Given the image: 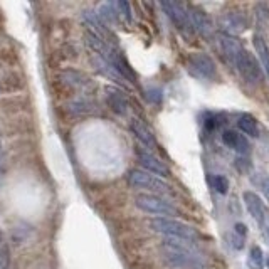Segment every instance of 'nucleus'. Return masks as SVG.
Returning <instances> with one entry per match:
<instances>
[{
  "label": "nucleus",
  "instance_id": "1",
  "mask_svg": "<svg viewBox=\"0 0 269 269\" xmlns=\"http://www.w3.org/2000/svg\"><path fill=\"white\" fill-rule=\"evenodd\" d=\"M150 229L165 237H172V239H185L197 242L198 234L193 227L187 226V224L180 222V220L169 219V217H157L150 220Z\"/></svg>",
  "mask_w": 269,
  "mask_h": 269
},
{
  "label": "nucleus",
  "instance_id": "2",
  "mask_svg": "<svg viewBox=\"0 0 269 269\" xmlns=\"http://www.w3.org/2000/svg\"><path fill=\"white\" fill-rule=\"evenodd\" d=\"M128 183L135 188L150 190L153 195H174V190H172L169 183H165L163 180L157 179L155 175L143 170H131L128 174Z\"/></svg>",
  "mask_w": 269,
  "mask_h": 269
},
{
  "label": "nucleus",
  "instance_id": "3",
  "mask_svg": "<svg viewBox=\"0 0 269 269\" xmlns=\"http://www.w3.org/2000/svg\"><path fill=\"white\" fill-rule=\"evenodd\" d=\"M236 69L237 73L241 74V78L244 79L246 85L253 88H258L263 85V69L258 61H256V57L251 54L248 49L242 51L239 61H237L236 64Z\"/></svg>",
  "mask_w": 269,
  "mask_h": 269
},
{
  "label": "nucleus",
  "instance_id": "4",
  "mask_svg": "<svg viewBox=\"0 0 269 269\" xmlns=\"http://www.w3.org/2000/svg\"><path fill=\"white\" fill-rule=\"evenodd\" d=\"M135 205L140 210L157 215H177V209L167 202L165 198L153 195V193H140L135 198Z\"/></svg>",
  "mask_w": 269,
  "mask_h": 269
},
{
  "label": "nucleus",
  "instance_id": "5",
  "mask_svg": "<svg viewBox=\"0 0 269 269\" xmlns=\"http://www.w3.org/2000/svg\"><path fill=\"white\" fill-rule=\"evenodd\" d=\"M160 5L180 32L185 34V36H190V34L195 32L190 20V15H188V8H185L182 3L167 0V2H162Z\"/></svg>",
  "mask_w": 269,
  "mask_h": 269
},
{
  "label": "nucleus",
  "instance_id": "6",
  "mask_svg": "<svg viewBox=\"0 0 269 269\" xmlns=\"http://www.w3.org/2000/svg\"><path fill=\"white\" fill-rule=\"evenodd\" d=\"M190 73L200 79H215L217 76V68L212 57L204 54V52H195L190 57Z\"/></svg>",
  "mask_w": 269,
  "mask_h": 269
},
{
  "label": "nucleus",
  "instance_id": "7",
  "mask_svg": "<svg viewBox=\"0 0 269 269\" xmlns=\"http://www.w3.org/2000/svg\"><path fill=\"white\" fill-rule=\"evenodd\" d=\"M219 25L226 36H237L248 29V19L241 12H226L219 19Z\"/></svg>",
  "mask_w": 269,
  "mask_h": 269
},
{
  "label": "nucleus",
  "instance_id": "8",
  "mask_svg": "<svg viewBox=\"0 0 269 269\" xmlns=\"http://www.w3.org/2000/svg\"><path fill=\"white\" fill-rule=\"evenodd\" d=\"M188 15H190L193 30L198 32L204 37H212L214 36V24L210 20V17L205 14L202 8L198 7H188Z\"/></svg>",
  "mask_w": 269,
  "mask_h": 269
},
{
  "label": "nucleus",
  "instance_id": "9",
  "mask_svg": "<svg viewBox=\"0 0 269 269\" xmlns=\"http://www.w3.org/2000/svg\"><path fill=\"white\" fill-rule=\"evenodd\" d=\"M222 143L229 147L234 152H237L239 155H248L251 150V143L249 140L246 138L244 135L239 133L236 130H226L222 133Z\"/></svg>",
  "mask_w": 269,
  "mask_h": 269
},
{
  "label": "nucleus",
  "instance_id": "10",
  "mask_svg": "<svg viewBox=\"0 0 269 269\" xmlns=\"http://www.w3.org/2000/svg\"><path fill=\"white\" fill-rule=\"evenodd\" d=\"M138 162L143 169H147L148 174H157V175H163V177H169L170 170L169 167L165 165V162H162L160 158H157L152 153L147 152H138Z\"/></svg>",
  "mask_w": 269,
  "mask_h": 269
},
{
  "label": "nucleus",
  "instance_id": "11",
  "mask_svg": "<svg viewBox=\"0 0 269 269\" xmlns=\"http://www.w3.org/2000/svg\"><path fill=\"white\" fill-rule=\"evenodd\" d=\"M220 47H222V52H224V56H226V59L236 68L237 61H239L242 51H244L242 44L237 41L236 37L222 34V36H220Z\"/></svg>",
  "mask_w": 269,
  "mask_h": 269
},
{
  "label": "nucleus",
  "instance_id": "12",
  "mask_svg": "<svg viewBox=\"0 0 269 269\" xmlns=\"http://www.w3.org/2000/svg\"><path fill=\"white\" fill-rule=\"evenodd\" d=\"M242 198H244V204L248 207L249 214L253 215V219L258 224H261V220L264 219V215L268 212V207L263 202V198L254 192H244Z\"/></svg>",
  "mask_w": 269,
  "mask_h": 269
},
{
  "label": "nucleus",
  "instance_id": "13",
  "mask_svg": "<svg viewBox=\"0 0 269 269\" xmlns=\"http://www.w3.org/2000/svg\"><path fill=\"white\" fill-rule=\"evenodd\" d=\"M130 130H131V133L136 136V140H140V142H142L145 147L157 148L155 136H153L152 131H150L148 128L145 126L140 120H131V121H130Z\"/></svg>",
  "mask_w": 269,
  "mask_h": 269
},
{
  "label": "nucleus",
  "instance_id": "14",
  "mask_svg": "<svg viewBox=\"0 0 269 269\" xmlns=\"http://www.w3.org/2000/svg\"><path fill=\"white\" fill-rule=\"evenodd\" d=\"M106 98L109 108L116 114H126L128 111V99L120 90L116 88H106Z\"/></svg>",
  "mask_w": 269,
  "mask_h": 269
},
{
  "label": "nucleus",
  "instance_id": "15",
  "mask_svg": "<svg viewBox=\"0 0 269 269\" xmlns=\"http://www.w3.org/2000/svg\"><path fill=\"white\" fill-rule=\"evenodd\" d=\"M237 126H239V130L242 131L244 135L248 136H259V128H258V121H256V118L253 114L246 113V114H241L239 120H237Z\"/></svg>",
  "mask_w": 269,
  "mask_h": 269
},
{
  "label": "nucleus",
  "instance_id": "16",
  "mask_svg": "<svg viewBox=\"0 0 269 269\" xmlns=\"http://www.w3.org/2000/svg\"><path fill=\"white\" fill-rule=\"evenodd\" d=\"M254 47L259 54V59H261V63H263L264 73H266L269 78V47L266 46V42H264V39L261 36H254Z\"/></svg>",
  "mask_w": 269,
  "mask_h": 269
},
{
  "label": "nucleus",
  "instance_id": "17",
  "mask_svg": "<svg viewBox=\"0 0 269 269\" xmlns=\"http://www.w3.org/2000/svg\"><path fill=\"white\" fill-rule=\"evenodd\" d=\"M98 15L101 17V20L108 22V24H116L118 17H120V12L114 3H103L98 8Z\"/></svg>",
  "mask_w": 269,
  "mask_h": 269
},
{
  "label": "nucleus",
  "instance_id": "18",
  "mask_svg": "<svg viewBox=\"0 0 269 269\" xmlns=\"http://www.w3.org/2000/svg\"><path fill=\"white\" fill-rule=\"evenodd\" d=\"M61 78H63V81L66 85H69L73 88H85L88 85V79L76 71H64L61 74Z\"/></svg>",
  "mask_w": 269,
  "mask_h": 269
},
{
  "label": "nucleus",
  "instance_id": "19",
  "mask_svg": "<svg viewBox=\"0 0 269 269\" xmlns=\"http://www.w3.org/2000/svg\"><path fill=\"white\" fill-rule=\"evenodd\" d=\"M94 109V104L88 99H76L69 104V111L73 114H86V113H91Z\"/></svg>",
  "mask_w": 269,
  "mask_h": 269
},
{
  "label": "nucleus",
  "instance_id": "20",
  "mask_svg": "<svg viewBox=\"0 0 269 269\" xmlns=\"http://www.w3.org/2000/svg\"><path fill=\"white\" fill-rule=\"evenodd\" d=\"M249 266L253 269H263L264 268V256L259 246H253L249 251Z\"/></svg>",
  "mask_w": 269,
  "mask_h": 269
},
{
  "label": "nucleus",
  "instance_id": "21",
  "mask_svg": "<svg viewBox=\"0 0 269 269\" xmlns=\"http://www.w3.org/2000/svg\"><path fill=\"white\" fill-rule=\"evenodd\" d=\"M210 185H212V188L220 195H226L229 192V180L227 177H224V175H214V177H210Z\"/></svg>",
  "mask_w": 269,
  "mask_h": 269
},
{
  "label": "nucleus",
  "instance_id": "22",
  "mask_svg": "<svg viewBox=\"0 0 269 269\" xmlns=\"http://www.w3.org/2000/svg\"><path fill=\"white\" fill-rule=\"evenodd\" d=\"M256 19H258V25L264 29L269 24V7L266 3H258L256 5Z\"/></svg>",
  "mask_w": 269,
  "mask_h": 269
},
{
  "label": "nucleus",
  "instance_id": "23",
  "mask_svg": "<svg viewBox=\"0 0 269 269\" xmlns=\"http://www.w3.org/2000/svg\"><path fill=\"white\" fill-rule=\"evenodd\" d=\"M8 261H10L8 259V249L0 239V269H8Z\"/></svg>",
  "mask_w": 269,
  "mask_h": 269
},
{
  "label": "nucleus",
  "instance_id": "24",
  "mask_svg": "<svg viewBox=\"0 0 269 269\" xmlns=\"http://www.w3.org/2000/svg\"><path fill=\"white\" fill-rule=\"evenodd\" d=\"M148 99L155 104H160L162 101V90L160 88H150L148 90Z\"/></svg>",
  "mask_w": 269,
  "mask_h": 269
},
{
  "label": "nucleus",
  "instance_id": "25",
  "mask_svg": "<svg viewBox=\"0 0 269 269\" xmlns=\"http://www.w3.org/2000/svg\"><path fill=\"white\" fill-rule=\"evenodd\" d=\"M261 229H263V236H264V241L268 242V246H269V210L266 212V215H264V219L261 220Z\"/></svg>",
  "mask_w": 269,
  "mask_h": 269
},
{
  "label": "nucleus",
  "instance_id": "26",
  "mask_svg": "<svg viewBox=\"0 0 269 269\" xmlns=\"http://www.w3.org/2000/svg\"><path fill=\"white\" fill-rule=\"evenodd\" d=\"M118 8V12H120L121 15H125L128 20H130V5H128L126 2H118V3H114Z\"/></svg>",
  "mask_w": 269,
  "mask_h": 269
},
{
  "label": "nucleus",
  "instance_id": "27",
  "mask_svg": "<svg viewBox=\"0 0 269 269\" xmlns=\"http://www.w3.org/2000/svg\"><path fill=\"white\" fill-rule=\"evenodd\" d=\"M234 232H236L237 236H239L241 239H242V237H246V234H248V227H246L244 224L237 222L236 226H234Z\"/></svg>",
  "mask_w": 269,
  "mask_h": 269
},
{
  "label": "nucleus",
  "instance_id": "28",
  "mask_svg": "<svg viewBox=\"0 0 269 269\" xmlns=\"http://www.w3.org/2000/svg\"><path fill=\"white\" fill-rule=\"evenodd\" d=\"M261 187H263V193H264V195H266V198L269 200V177H266V179L263 180V185H261Z\"/></svg>",
  "mask_w": 269,
  "mask_h": 269
},
{
  "label": "nucleus",
  "instance_id": "29",
  "mask_svg": "<svg viewBox=\"0 0 269 269\" xmlns=\"http://www.w3.org/2000/svg\"><path fill=\"white\" fill-rule=\"evenodd\" d=\"M266 264H268V268H269V258H268V261H266Z\"/></svg>",
  "mask_w": 269,
  "mask_h": 269
}]
</instances>
